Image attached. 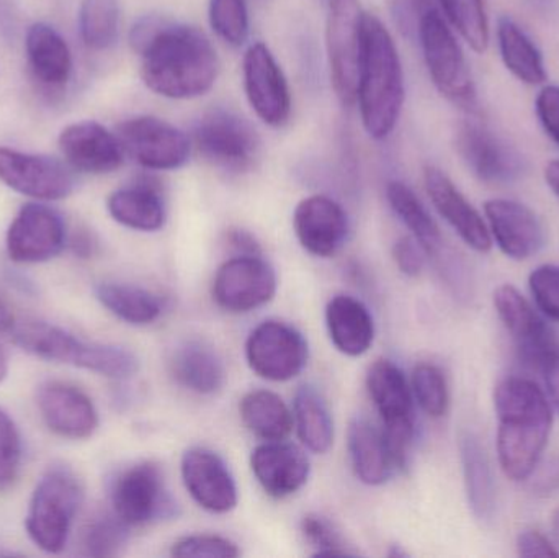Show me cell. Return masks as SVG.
I'll list each match as a JSON object with an SVG mask.
<instances>
[{
    "mask_svg": "<svg viewBox=\"0 0 559 558\" xmlns=\"http://www.w3.org/2000/svg\"><path fill=\"white\" fill-rule=\"evenodd\" d=\"M246 359L252 372L262 379L288 382L308 364V343L289 324L264 321L249 334Z\"/></svg>",
    "mask_w": 559,
    "mask_h": 558,
    "instance_id": "7c38bea8",
    "label": "cell"
},
{
    "mask_svg": "<svg viewBox=\"0 0 559 558\" xmlns=\"http://www.w3.org/2000/svg\"><path fill=\"white\" fill-rule=\"evenodd\" d=\"M251 467L265 494L274 498L292 497L301 490L311 472L305 452L282 441H267L255 448Z\"/></svg>",
    "mask_w": 559,
    "mask_h": 558,
    "instance_id": "d4e9b609",
    "label": "cell"
},
{
    "mask_svg": "<svg viewBox=\"0 0 559 558\" xmlns=\"http://www.w3.org/2000/svg\"><path fill=\"white\" fill-rule=\"evenodd\" d=\"M210 23L228 45H245L249 38L248 3L246 0H210Z\"/></svg>",
    "mask_w": 559,
    "mask_h": 558,
    "instance_id": "ab89813d",
    "label": "cell"
},
{
    "mask_svg": "<svg viewBox=\"0 0 559 558\" xmlns=\"http://www.w3.org/2000/svg\"><path fill=\"white\" fill-rule=\"evenodd\" d=\"M192 143L203 159L229 173L251 169L261 150V140L251 123L223 108L200 118Z\"/></svg>",
    "mask_w": 559,
    "mask_h": 558,
    "instance_id": "9c48e42d",
    "label": "cell"
},
{
    "mask_svg": "<svg viewBox=\"0 0 559 558\" xmlns=\"http://www.w3.org/2000/svg\"><path fill=\"white\" fill-rule=\"evenodd\" d=\"M492 301L496 313L514 337L525 363L540 369L542 363L559 344L550 328L514 285L504 284L496 288Z\"/></svg>",
    "mask_w": 559,
    "mask_h": 558,
    "instance_id": "ffe728a7",
    "label": "cell"
},
{
    "mask_svg": "<svg viewBox=\"0 0 559 558\" xmlns=\"http://www.w3.org/2000/svg\"><path fill=\"white\" fill-rule=\"evenodd\" d=\"M246 97L269 127H282L292 114V94L277 59L264 43H254L242 61Z\"/></svg>",
    "mask_w": 559,
    "mask_h": 558,
    "instance_id": "e0dca14e",
    "label": "cell"
},
{
    "mask_svg": "<svg viewBox=\"0 0 559 558\" xmlns=\"http://www.w3.org/2000/svg\"><path fill=\"white\" fill-rule=\"evenodd\" d=\"M325 324L335 349L345 356H361L373 344V318L357 298L348 295L332 298L325 308Z\"/></svg>",
    "mask_w": 559,
    "mask_h": 558,
    "instance_id": "484cf974",
    "label": "cell"
},
{
    "mask_svg": "<svg viewBox=\"0 0 559 558\" xmlns=\"http://www.w3.org/2000/svg\"><path fill=\"white\" fill-rule=\"evenodd\" d=\"M404 98L406 87L396 43L378 16L364 13L355 102H358L361 123L368 136L380 141L393 133L400 121Z\"/></svg>",
    "mask_w": 559,
    "mask_h": 558,
    "instance_id": "3957f363",
    "label": "cell"
},
{
    "mask_svg": "<svg viewBox=\"0 0 559 558\" xmlns=\"http://www.w3.org/2000/svg\"><path fill=\"white\" fill-rule=\"evenodd\" d=\"M498 45L502 62L519 81L527 85H540L547 81L544 55L534 39L509 16L499 19Z\"/></svg>",
    "mask_w": 559,
    "mask_h": 558,
    "instance_id": "1f68e13d",
    "label": "cell"
},
{
    "mask_svg": "<svg viewBox=\"0 0 559 558\" xmlns=\"http://www.w3.org/2000/svg\"><path fill=\"white\" fill-rule=\"evenodd\" d=\"M489 233L502 254L514 261H527L538 254L547 241L540 216L524 203L495 199L485 203Z\"/></svg>",
    "mask_w": 559,
    "mask_h": 558,
    "instance_id": "ac0fdd59",
    "label": "cell"
},
{
    "mask_svg": "<svg viewBox=\"0 0 559 558\" xmlns=\"http://www.w3.org/2000/svg\"><path fill=\"white\" fill-rule=\"evenodd\" d=\"M173 556L179 558H236L241 550L233 541L212 534L187 536L173 546Z\"/></svg>",
    "mask_w": 559,
    "mask_h": 558,
    "instance_id": "ee69618b",
    "label": "cell"
},
{
    "mask_svg": "<svg viewBox=\"0 0 559 558\" xmlns=\"http://www.w3.org/2000/svg\"><path fill=\"white\" fill-rule=\"evenodd\" d=\"M495 408L499 465L511 480H528L544 458L554 429L547 393L524 377H508L496 387Z\"/></svg>",
    "mask_w": 559,
    "mask_h": 558,
    "instance_id": "7a4b0ae2",
    "label": "cell"
},
{
    "mask_svg": "<svg viewBox=\"0 0 559 558\" xmlns=\"http://www.w3.org/2000/svg\"><path fill=\"white\" fill-rule=\"evenodd\" d=\"M532 297L538 310L559 323V268L554 264L540 265L528 277Z\"/></svg>",
    "mask_w": 559,
    "mask_h": 558,
    "instance_id": "f6af8a7d",
    "label": "cell"
},
{
    "mask_svg": "<svg viewBox=\"0 0 559 558\" xmlns=\"http://www.w3.org/2000/svg\"><path fill=\"white\" fill-rule=\"evenodd\" d=\"M246 428L264 441H283L292 432L295 418L277 393L255 390L248 393L239 405Z\"/></svg>",
    "mask_w": 559,
    "mask_h": 558,
    "instance_id": "d6a6232c",
    "label": "cell"
},
{
    "mask_svg": "<svg viewBox=\"0 0 559 558\" xmlns=\"http://www.w3.org/2000/svg\"><path fill=\"white\" fill-rule=\"evenodd\" d=\"M130 41L141 56V78L154 94L180 100L205 95L215 85L218 55L200 29L147 16L133 26Z\"/></svg>",
    "mask_w": 559,
    "mask_h": 558,
    "instance_id": "6da1fadb",
    "label": "cell"
},
{
    "mask_svg": "<svg viewBox=\"0 0 559 558\" xmlns=\"http://www.w3.org/2000/svg\"><path fill=\"white\" fill-rule=\"evenodd\" d=\"M295 426L302 444L325 454L334 442V422L321 393L311 385L299 387L295 395Z\"/></svg>",
    "mask_w": 559,
    "mask_h": 558,
    "instance_id": "d590c367",
    "label": "cell"
},
{
    "mask_svg": "<svg viewBox=\"0 0 559 558\" xmlns=\"http://www.w3.org/2000/svg\"><path fill=\"white\" fill-rule=\"evenodd\" d=\"M182 478L190 497L210 513L225 514L238 507V487L216 452L193 448L183 454Z\"/></svg>",
    "mask_w": 559,
    "mask_h": 558,
    "instance_id": "7402d4cb",
    "label": "cell"
},
{
    "mask_svg": "<svg viewBox=\"0 0 559 558\" xmlns=\"http://www.w3.org/2000/svg\"><path fill=\"white\" fill-rule=\"evenodd\" d=\"M424 249L409 236L397 239L393 246V258L397 269L407 277H419L424 269Z\"/></svg>",
    "mask_w": 559,
    "mask_h": 558,
    "instance_id": "7dc6e473",
    "label": "cell"
},
{
    "mask_svg": "<svg viewBox=\"0 0 559 558\" xmlns=\"http://www.w3.org/2000/svg\"><path fill=\"white\" fill-rule=\"evenodd\" d=\"M107 209L115 222L136 231H157L166 225L163 197L150 183L115 190L108 197Z\"/></svg>",
    "mask_w": 559,
    "mask_h": 558,
    "instance_id": "f546056e",
    "label": "cell"
},
{
    "mask_svg": "<svg viewBox=\"0 0 559 558\" xmlns=\"http://www.w3.org/2000/svg\"><path fill=\"white\" fill-rule=\"evenodd\" d=\"M518 554L521 557H559L558 547L537 530L522 531L518 536Z\"/></svg>",
    "mask_w": 559,
    "mask_h": 558,
    "instance_id": "c3c4849f",
    "label": "cell"
},
{
    "mask_svg": "<svg viewBox=\"0 0 559 558\" xmlns=\"http://www.w3.org/2000/svg\"><path fill=\"white\" fill-rule=\"evenodd\" d=\"M361 32L364 12L360 0H328L325 46L331 82L338 100L347 107L357 100Z\"/></svg>",
    "mask_w": 559,
    "mask_h": 558,
    "instance_id": "ba28073f",
    "label": "cell"
},
{
    "mask_svg": "<svg viewBox=\"0 0 559 558\" xmlns=\"http://www.w3.org/2000/svg\"><path fill=\"white\" fill-rule=\"evenodd\" d=\"M440 3L453 28L472 49L485 52L489 45V20L483 0H440Z\"/></svg>",
    "mask_w": 559,
    "mask_h": 558,
    "instance_id": "74e56055",
    "label": "cell"
},
{
    "mask_svg": "<svg viewBox=\"0 0 559 558\" xmlns=\"http://www.w3.org/2000/svg\"><path fill=\"white\" fill-rule=\"evenodd\" d=\"M170 372L183 389L199 395H213L225 385L222 357L205 341H186L174 351Z\"/></svg>",
    "mask_w": 559,
    "mask_h": 558,
    "instance_id": "4316f807",
    "label": "cell"
},
{
    "mask_svg": "<svg viewBox=\"0 0 559 558\" xmlns=\"http://www.w3.org/2000/svg\"><path fill=\"white\" fill-rule=\"evenodd\" d=\"M347 448L352 468L361 484L370 487L386 484L394 465L383 431L374 428L367 419H352L347 431Z\"/></svg>",
    "mask_w": 559,
    "mask_h": 558,
    "instance_id": "f1b7e54d",
    "label": "cell"
},
{
    "mask_svg": "<svg viewBox=\"0 0 559 558\" xmlns=\"http://www.w3.org/2000/svg\"><path fill=\"white\" fill-rule=\"evenodd\" d=\"M427 195L439 215L455 229L456 235L476 252H489L492 248L488 223L478 210L460 192L459 187L439 167L427 166L424 170Z\"/></svg>",
    "mask_w": 559,
    "mask_h": 558,
    "instance_id": "603a6c76",
    "label": "cell"
},
{
    "mask_svg": "<svg viewBox=\"0 0 559 558\" xmlns=\"http://www.w3.org/2000/svg\"><path fill=\"white\" fill-rule=\"evenodd\" d=\"M15 317L9 305L0 298V334H10L15 327Z\"/></svg>",
    "mask_w": 559,
    "mask_h": 558,
    "instance_id": "db71d44e",
    "label": "cell"
},
{
    "mask_svg": "<svg viewBox=\"0 0 559 558\" xmlns=\"http://www.w3.org/2000/svg\"><path fill=\"white\" fill-rule=\"evenodd\" d=\"M455 144L463 163L481 182L501 186L524 174L521 153L479 121L463 120L456 128Z\"/></svg>",
    "mask_w": 559,
    "mask_h": 558,
    "instance_id": "5bb4252c",
    "label": "cell"
},
{
    "mask_svg": "<svg viewBox=\"0 0 559 558\" xmlns=\"http://www.w3.org/2000/svg\"><path fill=\"white\" fill-rule=\"evenodd\" d=\"M532 480V490L537 491V495H544V497H548V495L555 494V491L559 490V459H554V461L548 462L545 465H537L534 474L531 475Z\"/></svg>",
    "mask_w": 559,
    "mask_h": 558,
    "instance_id": "681fc988",
    "label": "cell"
},
{
    "mask_svg": "<svg viewBox=\"0 0 559 558\" xmlns=\"http://www.w3.org/2000/svg\"><path fill=\"white\" fill-rule=\"evenodd\" d=\"M95 297L111 314L134 327L154 323L163 313L159 297L136 285L102 282L95 287Z\"/></svg>",
    "mask_w": 559,
    "mask_h": 558,
    "instance_id": "836d02e7",
    "label": "cell"
},
{
    "mask_svg": "<svg viewBox=\"0 0 559 558\" xmlns=\"http://www.w3.org/2000/svg\"><path fill=\"white\" fill-rule=\"evenodd\" d=\"M386 197L391 209L413 233V238L419 242L424 252L429 256H439L443 248L442 233L419 197L400 180L388 183Z\"/></svg>",
    "mask_w": 559,
    "mask_h": 558,
    "instance_id": "e575fe53",
    "label": "cell"
},
{
    "mask_svg": "<svg viewBox=\"0 0 559 558\" xmlns=\"http://www.w3.org/2000/svg\"><path fill=\"white\" fill-rule=\"evenodd\" d=\"M277 292L274 268L258 254L229 259L216 272L213 298L223 310L248 313L264 307Z\"/></svg>",
    "mask_w": 559,
    "mask_h": 558,
    "instance_id": "9a60e30c",
    "label": "cell"
},
{
    "mask_svg": "<svg viewBox=\"0 0 559 558\" xmlns=\"http://www.w3.org/2000/svg\"><path fill=\"white\" fill-rule=\"evenodd\" d=\"M58 144L66 163L79 173L95 176L115 173L124 161V151L117 134L97 121L68 124L59 133Z\"/></svg>",
    "mask_w": 559,
    "mask_h": 558,
    "instance_id": "44dd1931",
    "label": "cell"
},
{
    "mask_svg": "<svg viewBox=\"0 0 559 558\" xmlns=\"http://www.w3.org/2000/svg\"><path fill=\"white\" fill-rule=\"evenodd\" d=\"M535 110L545 133L559 146V85L542 88L535 102Z\"/></svg>",
    "mask_w": 559,
    "mask_h": 558,
    "instance_id": "bcb514c9",
    "label": "cell"
},
{
    "mask_svg": "<svg viewBox=\"0 0 559 558\" xmlns=\"http://www.w3.org/2000/svg\"><path fill=\"white\" fill-rule=\"evenodd\" d=\"M296 238L309 254L331 258L344 246L348 219L344 209L325 195L302 199L293 215Z\"/></svg>",
    "mask_w": 559,
    "mask_h": 558,
    "instance_id": "cb8c5ba5",
    "label": "cell"
},
{
    "mask_svg": "<svg viewBox=\"0 0 559 558\" xmlns=\"http://www.w3.org/2000/svg\"><path fill=\"white\" fill-rule=\"evenodd\" d=\"M419 38L437 91L463 110L476 111V85L465 52L447 20L433 7L420 12Z\"/></svg>",
    "mask_w": 559,
    "mask_h": 558,
    "instance_id": "8992f818",
    "label": "cell"
},
{
    "mask_svg": "<svg viewBox=\"0 0 559 558\" xmlns=\"http://www.w3.org/2000/svg\"><path fill=\"white\" fill-rule=\"evenodd\" d=\"M10 336L15 346L38 359L78 367L108 379H130L140 370V360L131 351L114 344L88 343L46 321L16 323Z\"/></svg>",
    "mask_w": 559,
    "mask_h": 558,
    "instance_id": "277c9868",
    "label": "cell"
},
{
    "mask_svg": "<svg viewBox=\"0 0 559 558\" xmlns=\"http://www.w3.org/2000/svg\"><path fill=\"white\" fill-rule=\"evenodd\" d=\"M228 241L238 251H246L248 254H258L259 252L258 241L249 233L242 231V229L229 233Z\"/></svg>",
    "mask_w": 559,
    "mask_h": 558,
    "instance_id": "f5cc1de1",
    "label": "cell"
},
{
    "mask_svg": "<svg viewBox=\"0 0 559 558\" xmlns=\"http://www.w3.org/2000/svg\"><path fill=\"white\" fill-rule=\"evenodd\" d=\"M301 533L305 539L308 541L309 546L314 547V556H354V553L347 549L334 526L319 514H308V517L302 518Z\"/></svg>",
    "mask_w": 559,
    "mask_h": 558,
    "instance_id": "7bdbcfd3",
    "label": "cell"
},
{
    "mask_svg": "<svg viewBox=\"0 0 559 558\" xmlns=\"http://www.w3.org/2000/svg\"><path fill=\"white\" fill-rule=\"evenodd\" d=\"M0 182L39 202L68 199L75 186L69 164L3 146H0Z\"/></svg>",
    "mask_w": 559,
    "mask_h": 558,
    "instance_id": "4fadbf2b",
    "label": "cell"
},
{
    "mask_svg": "<svg viewBox=\"0 0 559 558\" xmlns=\"http://www.w3.org/2000/svg\"><path fill=\"white\" fill-rule=\"evenodd\" d=\"M128 527L115 514L97 518L88 524L82 539L84 554L88 557H115L123 549L128 541Z\"/></svg>",
    "mask_w": 559,
    "mask_h": 558,
    "instance_id": "60d3db41",
    "label": "cell"
},
{
    "mask_svg": "<svg viewBox=\"0 0 559 558\" xmlns=\"http://www.w3.org/2000/svg\"><path fill=\"white\" fill-rule=\"evenodd\" d=\"M72 251L81 258L87 259L95 254L97 251V241H95L92 233L81 231L72 238Z\"/></svg>",
    "mask_w": 559,
    "mask_h": 558,
    "instance_id": "816d5d0a",
    "label": "cell"
},
{
    "mask_svg": "<svg viewBox=\"0 0 559 558\" xmlns=\"http://www.w3.org/2000/svg\"><path fill=\"white\" fill-rule=\"evenodd\" d=\"M411 389L420 408L430 418H442L449 412V383L439 367L432 364L414 367Z\"/></svg>",
    "mask_w": 559,
    "mask_h": 558,
    "instance_id": "f35d334b",
    "label": "cell"
},
{
    "mask_svg": "<svg viewBox=\"0 0 559 558\" xmlns=\"http://www.w3.org/2000/svg\"><path fill=\"white\" fill-rule=\"evenodd\" d=\"M367 389L383 419V436L394 468H406L414 441V395L406 376L391 360L370 367Z\"/></svg>",
    "mask_w": 559,
    "mask_h": 558,
    "instance_id": "52a82bcc",
    "label": "cell"
},
{
    "mask_svg": "<svg viewBox=\"0 0 559 558\" xmlns=\"http://www.w3.org/2000/svg\"><path fill=\"white\" fill-rule=\"evenodd\" d=\"M117 136L124 154L150 170L179 169L192 151V141L182 130L151 115L121 121Z\"/></svg>",
    "mask_w": 559,
    "mask_h": 558,
    "instance_id": "8fae6325",
    "label": "cell"
},
{
    "mask_svg": "<svg viewBox=\"0 0 559 558\" xmlns=\"http://www.w3.org/2000/svg\"><path fill=\"white\" fill-rule=\"evenodd\" d=\"M26 58L33 75L49 87H61L71 78L72 55L58 29L48 23L29 26L25 38Z\"/></svg>",
    "mask_w": 559,
    "mask_h": 558,
    "instance_id": "83f0119b",
    "label": "cell"
},
{
    "mask_svg": "<svg viewBox=\"0 0 559 558\" xmlns=\"http://www.w3.org/2000/svg\"><path fill=\"white\" fill-rule=\"evenodd\" d=\"M82 501L81 478L66 465L49 467L36 484L26 511V534L32 543L43 553L61 554Z\"/></svg>",
    "mask_w": 559,
    "mask_h": 558,
    "instance_id": "5b68a950",
    "label": "cell"
},
{
    "mask_svg": "<svg viewBox=\"0 0 559 558\" xmlns=\"http://www.w3.org/2000/svg\"><path fill=\"white\" fill-rule=\"evenodd\" d=\"M120 0H82L79 9V29L88 49L105 51L120 35Z\"/></svg>",
    "mask_w": 559,
    "mask_h": 558,
    "instance_id": "8d00e7d4",
    "label": "cell"
},
{
    "mask_svg": "<svg viewBox=\"0 0 559 558\" xmlns=\"http://www.w3.org/2000/svg\"><path fill=\"white\" fill-rule=\"evenodd\" d=\"M545 180H547L551 192L559 199V159L550 161L547 164V167H545Z\"/></svg>",
    "mask_w": 559,
    "mask_h": 558,
    "instance_id": "11a10c76",
    "label": "cell"
},
{
    "mask_svg": "<svg viewBox=\"0 0 559 558\" xmlns=\"http://www.w3.org/2000/svg\"><path fill=\"white\" fill-rule=\"evenodd\" d=\"M7 372H9V364H7L5 354H3V351L0 349V383L5 380Z\"/></svg>",
    "mask_w": 559,
    "mask_h": 558,
    "instance_id": "6f0895ef",
    "label": "cell"
},
{
    "mask_svg": "<svg viewBox=\"0 0 559 558\" xmlns=\"http://www.w3.org/2000/svg\"><path fill=\"white\" fill-rule=\"evenodd\" d=\"M22 439L12 416L0 406V491L9 490L19 477Z\"/></svg>",
    "mask_w": 559,
    "mask_h": 558,
    "instance_id": "b9f144b4",
    "label": "cell"
},
{
    "mask_svg": "<svg viewBox=\"0 0 559 558\" xmlns=\"http://www.w3.org/2000/svg\"><path fill=\"white\" fill-rule=\"evenodd\" d=\"M460 458L466 497L476 520L491 521L496 510V487L488 455L473 432L460 436Z\"/></svg>",
    "mask_w": 559,
    "mask_h": 558,
    "instance_id": "4dcf8cb0",
    "label": "cell"
},
{
    "mask_svg": "<svg viewBox=\"0 0 559 558\" xmlns=\"http://www.w3.org/2000/svg\"><path fill=\"white\" fill-rule=\"evenodd\" d=\"M5 246L7 254L16 264L49 261L64 249V219L45 203H26L10 223Z\"/></svg>",
    "mask_w": 559,
    "mask_h": 558,
    "instance_id": "2e32d148",
    "label": "cell"
},
{
    "mask_svg": "<svg viewBox=\"0 0 559 558\" xmlns=\"http://www.w3.org/2000/svg\"><path fill=\"white\" fill-rule=\"evenodd\" d=\"M114 514L127 526H146L176 513L159 465L140 462L118 474L111 484Z\"/></svg>",
    "mask_w": 559,
    "mask_h": 558,
    "instance_id": "30bf717a",
    "label": "cell"
},
{
    "mask_svg": "<svg viewBox=\"0 0 559 558\" xmlns=\"http://www.w3.org/2000/svg\"><path fill=\"white\" fill-rule=\"evenodd\" d=\"M538 370L544 373L548 393H550L551 400L559 408V344L548 354L547 359L542 363Z\"/></svg>",
    "mask_w": 559,
    "mask_h": 558,
    "instance_id": "f907efd6",
    "label": "cell"
},
{
    "mask_svg": "<svg viewBox=\"0 0 559 558\" xmlns=\"http://www.w3.org/2000/svg\"><path fill=\"white\" fill-rule=\"evenodd\" d=\"M551 534H554L555 546L559 550V508L555 510L554 517H551Z\"/></svg>",
    "mask_w": 559,
    "mask_h": 558,
    "instance_id": "9f6ffc18",
    "label": "cell"
},
{
    "mask_svg": "<svg viewBox=\"0 0 559 558\" xmlns=\"http://www.w3.org/2000/svg\"><path fill=\"white\" fill-rule=\"evenodd\" d=\"M36 405L49 431L59 438L84 441L98 428V413L87 393L66 382L43 383L36 392Z\"/></svg>",
    "mask_w": 559,
    "mask_h": 558,
    "instance_id": "d6986e66",
    "label": "cell"
}]
</instances>
